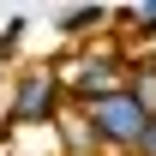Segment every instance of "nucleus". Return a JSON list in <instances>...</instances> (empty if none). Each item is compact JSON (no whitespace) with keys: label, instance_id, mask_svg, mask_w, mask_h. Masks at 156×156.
<instances>
[{"label":"nucleus","instance_id":"obj_8","mask_svg":"<svg viewBox=\"0 0 156 156\" xmlns=\"http://www.w3.org/2000/svg\"><path fill=\"white\" fill-rule=\"evenodd\" d=\"M24 36H30V18H24V12H12V18H6V30H0V60L12 54V48H18Z\"/></svg>","mask_w":156,"mask_h":156},{"label":"nucleus","instance_id":"obj_7","mask_svg":"<svg viewBox=\"0 0 156 156\" xmlns=\"http://www.w3.org/2000/svg\"><path fill=\"white\" fill-rule=\"evenodd\" d=\"M126 30H138V36H156V0H138L132 12H114Z\"/></svg>","mask_w":156,"mask_h":156},{"label":"nucleus","instance_id":"obj_6","mask_svg":"<svg viewBox=\"0 0 156 156\" xmlns=\"http://www.w3.org/2000/svg\"><path fill=\"white\" fill-rule=\"evenodd\" d=\"M126 90L156 114V54H126Z\"/></svg>","mask_w":156,"mask_h":156},{"label":"nucleus","instance_id":"obj_9","mask_svg":"<svg viewBox=\"0 0 156 156\" xmlns=\"http://www.w3.org/2000/svg\"><path fill=\"white\" fill-rule=\"evenodd\" d=\"M138 156H156V114H150V132H144V144H138Z\"/></svg>","mask_w":156,"mask_h":156},{"label":"nucleus","instance_id":"obj_5","mask_svg":"<svg viewBox=\"0 0 156 156\" xmlns=\"http://www.w3.org/2000/svg\"><path fill=\"white\" fill-rule=\"evenodd\" d=\"M54 138H60V156H102V144H96V132H90L78 102H66L54 114Z\"/></svg>","mask_w":156,"mask_h":156},{"label":"nucleus","instance_id":"obj_1","mask_svg":"<svg viewBox=\"0 0 156 156\" xmlns=\"http://www.w3.org/2000/svg\"><path fill=\"white\" fill-rule=\"evenodd\" d=\"M78 108H84V120H90L102 156H138V144H144V132H150V108H144L126 84L108 90V96H96V102H78Z\"/></svg>","mask_w":156,"mask_h":156},{"label":"nucleus","instance_id":"obj_3","mask_svg":"<svg viewBox=\"0 0 156 156\" xmlns=\"http://www.w3.org/2000/svg\"><path fill=\"white\" fill-rule=\"evenodd\" d=\"M60 84H66V102H96V96H108V90H120V84H126V48L90 42V48L60 72Z\"/></svg>","mask_w":156,"mask_h":156},{"label":"nucleus","instance_id":"obj_2","mask_svg":"<svg viewBox=\"0 0 156 156\" xmlns=\"http://www.w3.org/2000/svg\"><path fill=\"white\" fill-rule=\"evenodd\" d=\"M66 108V84L54 66H24L6 90V126H48Z\"/></svg>","mask_w":156,"mask_h":156},{"label":"nucleus","instance_id":"obj_4","mask_svg":"<svg viewBox=\"0 0 156 156\" xmlns=\"http://www.w3.org/2000/svg\"><path fill=\"white\" fill-rule=\"evenodd\" d=\"M108 24H114V12H108V6H96V0H78V6H66V12L54 18V30H60L66 42H96Z\"/></svg>","mask_w":156,"mask_h":156}]
</instances>
